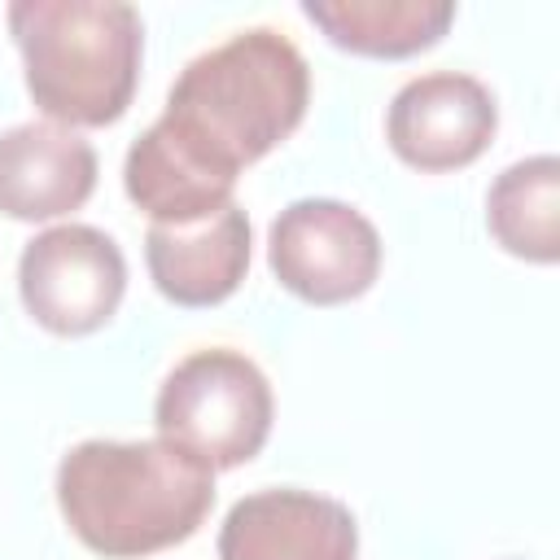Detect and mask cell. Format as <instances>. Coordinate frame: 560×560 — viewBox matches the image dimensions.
Instances as JSON below:
<instances>
[{
	"instance_id": "30bf717a",
	"label": "cell",
	"mask_w": 560,
	"mask_h": 560,
	"mask_svg": "<svg viewBox=\"0 0 560 560\" xmlns=\"http://www.w3.org/2000/svg\"><path fill=\"white\" fill-rule=\"evenodd\" d=\"M96 192V149L61 122H18L0 131V214L48 223L74 214Z\"/></svg>"
},
{
	"instance_id": "9c48e42d",
	"label": "cell",
	"mask_w": 560,
	"mask_h": 560,
	"mask_svg": "<svg viewBox=\"0 0 560 560\" xmlns=\"http://www.w3.org/2000/svg\"><path fill=\"white\" fill-rule=\"evenodd\" d=\"M249 214L232 201L197 223H149L144 267L153 289L188 311L228 302L249 271Z\"/></svg>"
},
{
	"instance_id": "52a82bcc",
	"label": "cell",
	"mask_w": 560,
	"mask_h": 560,
	"mask_svg": "<svg viewBox=\"0 0 560 560\" xmlns=\"http://www.w3.org/2000/svg\"><path fill=\"white\" fill-rule=\"evenodd\" d=\"M499 131L494 92L464 70H429L407 79L385 114V140L398 162L424 175L472 166Z\"/></svg>"
},
{
	"instance_id": "3957f363",
	"label": "cell",
	"mask_w": 560,
	"mask_h": 560,
	"mask_svg": "<svg viewBox=\"0 0 560 560\" xmlns=\"http://www.w3.org/2000/svg\"><path fill=\"white\" fill-rule=\"evenodd\" d=\"M4 22L22 52L26 92L48 122L79 131L109 127L127 114L144 57V22L136 4L13 0Z\"/></svg>"
},
{
	"instance_id": "5b68a950",
	"label": "cell",
	"mask_w": 560,
	"mask_h": 560,
	"mask_svg": "<svg viewBox=\"0 0 560 560\" xmlns=\"http://www.w3.org/2000/svg\"><path fill=\"white\" fill-rule=\"evenodd\" d=\"M381 254L376 223L337 197H298L267 232L271 276L311 306L363 298L381 276Z\"/></svg>"
},
{
	"instance_id": "7c38bea8",
	"label": "cell",
	"mask_w": 560,
	"mask_h": 560,
	"mask_svg": "<svg viewBox=\"0 0 560 560\" xmlns=\"http://www.w3.org/2000/svg\"><path fill=\"white\" fill-rule=\"evenodd\" d=\"M486 228L512 258L551 267L560 258V158L534 153L503 166L486 192Z\"/></svg>"
},
{
	"instance_id": "8fae6325",
	"label": "cell",
	"mask_w": 560,
	"mask_h": 560,
	"mask_svg": "<svg viewBox=\"0 0 560 560\" xmlns=\"http://www.w3.org/2000/svg\"><path fill=\"white\" fill-rule=\"evenodd\" d=\"M302 18L315 22L328 35V44L354 57L398 61L433 48L455 22V4L451 0H302Z\"/></svg>"
},
{
	"instance_id": "6da1fadb",
	"label": "cell",
	"mask_w": 560,
	"mask_h": 560,
	"mask_svg": "<svg viewBox=\"0 0 560 560\" xmlns=\"http://www.w3.org/2000/svg\"><path fill=\"white\" fill-rule=\"evenodd\" d=\"M311 105V66L271 26H249L197 52L149 122L188 166L232 184L245 166L284 144Z\"/></svg>"
},
{
	"instance_id": "7a4b0ae2",
	"label": "cell",
	"mask_w": 560,
	"mask_h": 560,
	"mask_svg": "<svg viewBox=\"0 0 560 560\" xmlns=\"http://www.w3.org/2000/svg\"><path fill=\"white\" fill-rule=\"evenodd\" d=\"M70 534L105 560H140L197 534L214 508V472L166 438H88L57 464Z\"/></svg>"
},
{
	"instance_id": "277c9868",
	"label": "cell",
	"mask_w": 560,
	"mask_h": 560,
	"mask_svg": "<svg viewBox=\"0 0 560 560\" xmlns=\"http://www.w3.org/2000/svg\"><path fill=\"white\" fill-rule=\"evenodd\" d=\"M276 420L271 381L262 368L228 346H206L184 354L158 385L153 424L158 438L201 459L210 472L249 464Z\"/></svg>"
},
{
	"instance_id": "8992f818",
	"label": "cell",
	"mask_w": 560,
	"mask_h": 560,
	"mask_svg": "<svg viewBox=\"0 0 560 560\" xmlns=\"http://www.w3.org/2000/svg\"><path fill=\"white\" fill-rule=\"evenodd\" d=\"M18 293L26 315L52 337H88L114 319L127 293V258L109 232L92 223H57L26 241L18 258Z\"/></svg>"
},
{
	"instance_id": "ba28073f",
	"label": "cell",
	"mask_w": 560,
	"mask_h": 560,
	"mask_svg": "<svg viewBox=\"0 0 560 560\" xmlns=\"http://www.w3.org/2000/svg\"><path fill=\"white\" fill-rule=\"evenodd\" d=\"M219 560H354V512L302 486H271L236 499L219 525Z\"/></svg>"
}]
</instances>
